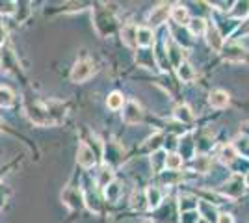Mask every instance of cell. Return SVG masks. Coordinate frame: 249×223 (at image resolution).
<instances>
[{
    "instance_id": "obj_1",
    "label": "cell",
    "mask_w": 249,
    "mask_h": 223,
    "mask_svg": "<svg viewBox=\"0 0 249 223\" xmlns=\"http://www.w3.org/2000/svg\"><path fill=\"white\" fill-rule=\"evenodd\" d=\"M93 73H95V64L91 60L84 58V60H78L74 64L73 71H71V80L76 82V84H80V82H86Z\"/></svg>"
},
{
    "instance_id": "obj_2",
    "label": "cell",
    "mask_w": 249,
    "mask_h": 223,
    "mask_svg": "<svg viewBox=\"0 0 249 223\" xmlns=\"http://www.w3.org/2000/svg\"><path fill=\"white\" fill-rule=\"evenodd\" d=\"M244 179L240 177V175H232L227 182H225V186H223V193L227 195V197H232V199H236L240 197L242 193H244Z\"/></svg>"
},
{
    "instance_id": "obj_3",
    "label": "cell",
    "mask_w": 249,
    "mask_h": 223,
    "mask_svg": "<svg viewBox=\"0 0 249 223\" xmlns=\"http://www.w3.org/2000/svg\"><path fill=\"white\" fill-rule=\"evenodd\" d=\"M142 117H143V112H142V108H140L138 103L130 101V103H126V104H124V110H123V121L124 123H128V125H136V123H140V121H142Z\"/></svg>"
},
{
    "instance_id": "obj_4",
    "label": "cell",
    "mask_w": 249,
    "mask_h": 223,
    "mask_svg": "<svg viewBox=\"0 0 249 223\" xmlns=\"http://www.w3.org/2000/svg\"><path fill=\"white\" fill-rule=\"evenodd\" d=\"M62 199H63V203H65L69 208H73V210L84 206V197L78 188H67V190L62 193Z\"/></svg>"
},
{
    "instance_id": "obj_5",
    "label": "cell",
    "mask_w": 249,
    "mask_h": 223,
    "mask_svg": "<svg viewBox=\"0 0 249 223\" xmlns=\"http://www.w3.org/2000/svg\"><path fill=\"white\" fill-rule=\"evenodd\" d=\"M76 162H78L82 168H91L95 164L93 149L88 147L86 143H80V145H78V151H76Z\"/></svg>"
},
{
    "instance_id": "obj_6",
    "label": "cell",
    "mask_w": 249,
    "mask_h": 223,
    "mask_svg": "<svg viewBox=\"0 0 249 223\" xmlns=\"http://www.w3.org/2000/svg\"><path fill=\"white\" fill-rule=\"evenodd\" d=\"M221 52H223V58L227 62H244L246 60V51L236 43H231L227 47H223Z\"/></svg>"
},
{
    "instance_id": "obj_7",
    "label": "cell",
    "mask_w": 249,
    "mask_h": 223,
    "mask_svg": "<svg viewBox=\"0 0 249 223\" xmlns=\"http://www.w3.org/2000/svg\"><path fill=\"white\" fill-rule=\"evenodd\" d=\"M169 11H171V6L169 4H160V6H156L155 10L151 11V15H149V22L153 24V26H160L162 22H166V19L169 17Z\"/></svg>"
},
{
    "instance_id": "obj_8",
    "label": "cell",
    "mask_w": 249,
    "mask_h": 223,
    "mask_svg": "<svg viewBox=\"0 0 249 223\" xmlns=\"http://www.w3.org/2000/svg\"><path fill=\"white\" fill-rule=\"evenodd\" d=\"M197 212L199 216H203L205 218V222L207 223H218V210H216V206L212 205V203L208 201H199L197 203Z\"/></svg>"
},
{
    "instance_id": "obj_9",
    "label": "cell",
    "mask_w": 249,
    "mask_h": 223,
    "mask_svg": "<svg viewBox=\"0 0 249 223\" xmlns=\"http://www.w3.org/2000/svg\"><path fill=\"white\" fill-rule=\"evenodd\" d=\"M207 43L210 45V49L212 51H216V52H221V49H223V37H221V34L216 26H207Z\"/></svg>"
},
{
    "instance_id": "obj_10",
    "label": "cell",
    "mask_w": 249,
    "mask_h": 223,
    "mask_svg": "<svg viewBox=\"0 0 249 223\" xmlns=\"http://www.w3.org/2000/svg\"><path fill=\"white\" fill-rule=\"evenodd\" d=\"M136 43L140 45V47H143V49H149L153 43H155V34L151 28H138V34H136Z\"/></svg>"
},
{
    "instance_id": "obj_11",
    "label": "cell",
    "mask_w": 249,
    "mask_h": 223,
    "mask_svg": "<svg viewBox=\"0 0 249 223\" xmlns=\"http://www.w3.org/2000/svg\"><path fill=\"white\" fill-rule=\"evenodd\" d=\"M112 182H114V168L108 166V164H104L103 168L99 170V173H97V184H99L101 188H106V186L112 184Z\"/></svg>"
},
{
    "instance_id": "obj_12",
    "label": "cell",
    "mask_w": 249,
    "mask_h": 223,
    "mask_svg": "<svg viewBox=\"0 0 249 223\" xmlns=\"http://www.w3.org/2000/svg\"><path fill=\"white\" fill-rule=\"evenodd\" d=\"M208 103L212 108H225L229 104V93L223 89H216L208 97Z\"/></svg>"
},
{
    "instance_id": "obj_13",
    "label": "cell",
    "mask_w": 249,
    "mask_h": 223,
    "mask_svg": "<svg viewBox=\"0 0 249 223\" xmlns=\"http://www.w3.org/2000/svg\"><path fill=\"white\" fill-rule=\"evenodd\" d=\"M236 158H238V151H236L234 145H223L219 149V160L223 164H232Z\"/></svg>"
},
{
    "instance_id": "obj_14",
    "label": "cell",
    "mask_w": 249,
    "mask_h": 223,
    "mask_svg": "<svg viewBox=\"0 0 249 223\" xmlns=\"http://www.w3.org/2000/svg\"><path fill=\"white\" fill-rule=\"evenodd\" d=\"M145 201H147V206L149 208H158L160 206V203H162V191L158 190V188H149L145 193Z\"/></svg>"
},
{
    "instance_id": "obj_15",
    "label": "cell",
    "mask_w": 249,
    "mask_h": 223,
    "mask_svg": "<svg viewBox=\"0 0 249 223\" xmlns=\"http://www.w3.org/2000/svg\"><path fill=\"white\" fill-rule=\"evenodd\" d=\"M136 34H138V28L136 26H132V24H128V26H124L123 32H121V39H123V43L126 45V47H132L134 49L136 45Z\"/></svg>"
},
{
    "instance_id": "obj_16",
    "label": "cell",
    "mask_w": 249,
    "mask_h": 223,
    "mask_svg": "<svg viewBox=\"0 0 249 223\" xmlns=\"http://www.w3.org/2000/svg\"><path fill=\"white\" fill-rule=\"evenodd\" d=\"M169 15H171V19L177 22V24H188V10L184 6H173L171 11H169Z\"/></svg>"
},
{
    "instance_id": "obj_17",
    "label": "cell",
    "mask_w": 249,
    "mask_h": 223,
    "mask_svg": "<svg viewBox=\"0 0 249 223\" xmlns=\"http://www.w3.org/2000/svg\"><path fill=\"white\" fill-rule=\"evenodd\" d=\"M207 22L205 19H201V17H196V19H192V21H188V28H190V32L194 34V35H201V34L207 32Z\"/></svg>"
},
{
    "instance_id": "obj_18",
    "label": "cell",
    "mask_w": 249,
    "mask_h": 223,
    "mask_svg": "<svg viewBox=\"0 0 249 223\" xmlns=\"http://www.w3.org/2000/svg\"><path fill=\"white\" fill-rule=\"evenodd\" d=\"M166 153L162 151V149H158L153 153V156H151V164H153V170L155 171H162L166 168Z\"/></svg>"
},
{
    "instance_id": "obj_19",
    "label": "cell",
    "mask_w": 249,
    "mask_h": 223,
    "mask_svg": "<svg viewBox=\"0 0 249 223\" xmlns=\"http://www.w3.org/2000/svg\"><path fill=\"white\" fill-rule=\"evenodd\" d=\"M175 117L180 123H192L194 121V114H192V110L186 104H178L175 108Z\"/></svg>"
},
{
    "instance_id": "obj_20",
    "label": "cell",
    "mask_w": 249,
    "mask_h": 223,
    "mask_svg": "<svg viewBox=\"0 0 249 223\" xmlns=\"http://www.w3.org/2000/svg\"><path fill=\"white\" fill-rule=\"evenodd\" d=\"M106 104L110 110H121L124 104V97L119 93V91H114V93H110L108 99H106Z\"/></svg>"
},
{
    "instance_id": "obj_21",
    "label": "cell",
    "mask_w": 249,
    "mask_h": 223,
    "mask_svg": "<svg viewBox=\"0 0 249 223\" xmlns=\"http://www.w3.org/2000/svg\"><path fill=\"white\" fill-rule=\"evenodd\" d=\"M180 166H182V156H180V154L169 153V154L166 156V168L169 171H177Z\"/></svg>"
},
{
    "instance_id": "obj_22",
    "label": "cell",
    "mask_w": 249,
    "mask_h": 223,
    "mask_svg": "<svg viewBox=\"0 0 249 223\" xmlns=\"http://www.w3.org/2000/svg\"><path fill=\"white\" fill-rule=\"evenodd\" d=\"M177 71H178V76H180L182 82H190V80L194 78V69H192V65L186 64V62H182V64L178 65Z\"/></svg>"
},
{
    "instance_id": "obj_23",
    "label": "cell",
    "mask_w": 249,
    "mask_h": 223,
    "mask_svg": "<svg viewBox=\"0 0 249 223\" xmlns=\"http://www.w3.org/2000/svg\"><path fill=\"white\" fill-rule=\"evenodd\" d=\"M197 203H199V199L197 197H180V210L182 212H190V210H197Z\"/></svg>"
},
{
    "instance_id": "obj_24",
    "label": "cell",
    "mask_w": 249,
    "mask_h": 223,
    "mask_svg": "<svg viewBox=\"0 0 249 223\" xmlns=\"http://www.w3.org/2000/svg\"><path fill=\"white\" fill-rule=\"evenodd\" d=\"M13 104V91L10 87L0 86V106H11Z\"/></svg>"
},
{
    "instance_id": "obj_25",
    "label": "cell",
    "mask_w": 249,
    "mask_h": 223,
    "mask_svg": "<svg viewBox=\"0 0 249 223\" xmlns=\"http://www.w3.org/2000/svg\"><path fill=\"white\" fill-rule=\"evenodd\" d=\"M210 158L208 156H197V158L194 160V168L199 171V173H207L210 170Z\"/></svg>"
},
{
    "instance_id": "obj_26",
    "label": "cell",
    "mask_w": 249,
    "mask_h": 223,
    "mask_svg": "<svg viewBox=\"0 0 249 223\" xmlns=\"http://www.w3.org/2000/svg\"><path fill=\"white\" fill-rule=\"evenodd\" d=\"M234 17H248L249 15V2H236L234 4V10L231 11Z\"/></svg>"
},
{
    "instance_id": "obj_27",
    "label": "cell",
    "mask_w": 249,
    "mask_h": 223,
    "mask_svg": "<svg viewBox=\"0 0 249 223\" xmlns=\"http://www.w3.org/2000/svg\"><path fill=\"white\" fill-rule=\"evenodd\" d=\"M199 212L197 210H190V212H182L180 216V223H199Z\"/></svg>"
},
{
    "instance_id": "obj_28",
    "label": "cell",
    "mask_w": 249,
    "mask_h": 223,
    "mask_svg": "<svg viewBox=\"0 0 249 223\" xmlns=\"http://www.w3.org/2000/svg\"><path fill=\"white\" fill-rule=\"evenodd\" d=\"M117 195H119V184H117V182L108 184V186H106V197H108L110 201H115Z\"/></svg>"
},
{
    "instance_id": "obj_29",
    "label": "cell",
    "mask_w": 249,
    "mask_h": 223,
    "mask_svg": "<svg viewBox=\"0 0 249 223\" xmlns=\"http://www.w3.org/2000/svg\"><path fill=\"white\" fill-rule=\"evenodd\" d=\"M162 179H164V182H167V184H175L180 177H178V173H177V171H164Z\"/></svg>"
},
{
    "instance_id": "obj_30",
    "label": "cell",
    "mask_w": 249,
    "mask_h": 223,
    "mask_svg": "<svg viewBox=\"0 0 249 223\" xmlns=\"http://www.w3.org/2000/svg\"><path fill=\"white\" fill-rule=\"evenodd\" d=\"M162 138H164L162 134H155L153 138L149 139V143H147V147H149V149H158V147H160V143H162Z\"/></svg>"
},
{
    "instance_id": "obj_31",
    "label": "cell",
    "mask_w": 249,
    "mask_h": 223,
    "mask_svg": "<svg viewBox=\"0 0 249 223\" xmlns=\"http://www.w3.org/2000/svg\"><path fill=\"white\" fill-rule=\"evenodd\" d=\"M218 223H234V218L231 214H219L218 216Z\"/></svg>"
},
{
    "instance_id": "obj_32",
    "label": "cell",
    "mask_w": 249,
    "mask_h": 223,
    "mask_svg": "<svg viewBox=\"0 0 249 223\" xmlns=\"http://www.w3.org/2000/svg\"><path fill=\"white\" fill-rule=\"evenodd\" d=\"M6 37H8V28H6V26L0 22V45H4Z\"/></svg>"
},
{
    "instance_id": "obj_33",
    "label": "cell",
    "mask_w": 249,
    "mask_h": 223,
    "mask_svg": "<svg viewBox=\"0 0 249 223\" xmlns=\"http://www.w3.org/2000/svg\"><path fill=\"white\" fill-rule=\"evenodd\" d=\"M242 132L249 138V123H244V125H242Z\"/></svg>"
},
{
    "instance_id": "obj_34",
    "label": "cell",
    "mask_w": 249,
    "mask_h": 223,
    "mask_svg": "<svg viewBox=\"0 0 249 223\" xmlns=\"http://www.w3.org/2000/svg\"><path fill=\"white\" fill-rule=\"evenodd\" d=\"M242 30H244V32H249V19L244 22V28H242Z\"/></svg>"
},
{
    "instance_id": "obj_35",
    "label": "cell",
    "mask_w": 249,
    "mask_h": 223,
    "mask_svg": "<svg viewBox=\"0 0 249 223\" xmlns=\"http://www.w3.org/2000/svg\"><path fill=\"white\" fill-rule=\"evenodd\" d=\"M244 154L249 158V141H248V145H246V149H244Z\"/></svg>"
},
{
    "instance_id": "obj_36",
    "label": "cell",
    "mask_w": 249,
    "mask_h": 223,
    "mask_svg": "<svg viewBox=\"0 0 249 223\" xmlns=\"http://www.w3.org/2000/svg\"><path fill=\"white\" fill-rule=\"evenodd\" d=\"M244 184H246V186H249V171H248V175H246V179H244Z\"/></svg>"
},
{
    "instance_id": "obj_37",
    "label": "cell",
    "mask_w": 249,
    "mask_h": 223,
    "mask_svg": "<svg viewBox=\"0 0 249 223\" xmlns=\"http://www.w3.org/2000/svg\"><path fill=\"white\" fill-rule=\"evenodd\" d=\"M0 67H2V64H0Z\"/></svg>"
}]
</instances>
